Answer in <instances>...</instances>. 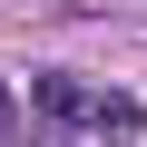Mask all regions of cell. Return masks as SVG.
<instances>
[{"label": "cell", "mask_w": 147, "mask_h": 147, "mask_svg": "<svg viewBox=\"0 0 147 147\" xmlns=\"http://www.w3.org/2000/svg\"><path fill=\"white\" fill-rule=\"evenodd\" d=\"M10 127H20V118H10V88H0V137H10Z\"/></svg>", "instance_id": "2"}, {"label": "cell", "mask_w": 147, "mask_h": 147, "mask_svg": "<svg viewBox=\"0 0 147 147\" xmlns=\"http://www.w3.org/2000/svg\"><path fill=\"white\" fill-rule=\"evenodd\" d=\"M39 118L59 137H147V98H118V88H88V79H69V69H39Z\"/></svg>", "instance_id": "1"}]
</instances>
